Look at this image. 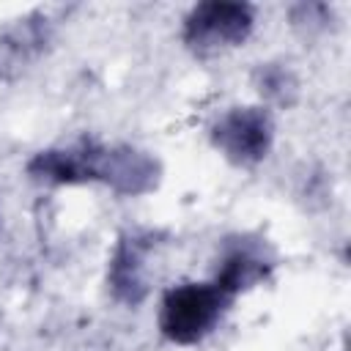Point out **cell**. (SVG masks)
Returning a JSON list of instances; mask_svg holds the SVG:
<instances>
[{"label": "cell", "mask_w": 351, "mask_h": 351, "mask_svg": "<svg viewBox=\"0 0 351 351\" xmlns=\"http://www.w3.org/2000/svg\"><path fill=\"white\" fill-rule=\"evenodd\" d=\"M156 247V236L145 230H129L118 239L115 252L107 266V288L115 302L137 307L148 296V269L145 261Z\"/></svg>", "instance_id": "5b68a950"}, {"label": "cell", "mask_w": 351, "mask_h": 351, "mask_svg": "<svg viewBox=\"0 0 351 351\" xmlns=\"http://www.w3.org/2000/svg\"><path fill=\"white\" fill-rule=\"evenodd\" d=\"M255 27V11L247 3L208 0L197 3L184 19V44L197 58L241 47Z\"/></svg>", "instance_id": "3957f363"}, {"label": "cell", "mask_w": 351, "mask_h": 351, "mask_svg": "<svg viewBox=\"0 0 351 351\" xmlns=\"http://www.w3.org/2000/svg\"><path fill=\"white\" fill-rule=\"evenodd\" d=\"M271 269H274V255L261 239L236 236V239H228L222 244L211 282L222 293L236 299L241 291L263 282Z\"/></svg>", "instance_id": "8992f818"}, {"label": "cell", "mask_w": 351, "mask_h": 351, "mask_svg": "<svg viewBox=\"0 0 351 351\" xmlns=\"http://www.w3.org/2000/svg\"><path fill=\"white\" fill-rule=\"evenodd\" d=\"M258 93L274 104H291L296 96V80L282 63H261L252 74Z\"/></svg>", "instance_id": "52a82bcc"}, {"label": "cell", "mask_w": 351, "mask_h": 351, "mask_svg": "<svg viewBox=\"0 0 351 351\" xmlns=\"http://www.w3.org/2000/svg\"><path fill=\"white\" fill-rule=\"evenodd\" d=\"M230 304L233 299L222 293L211 280L181 282L162 296L156 318L159 332L176 346H195L217 329Z\"/></svg>", "instance_id": "7a4b0ae2"}, {"label": "cell", "mask_w": 351, "mask_h": 351, "mask_svg": "<svg viewBox=\"0 0 351 351\" xmlns=\"http://www.w3.org/2000/svg\"><path fill=\"white\" fill-rule=\"evenodd\" d=\"M211 145L236 167H255L274 143V123L266 107H230L211 123Z\"/></svg>", "instance_id": "277c9868"}, {"label": "cell", "mask_w": 351, "mask_h": 351, "mask_svg": "<svg viewBox=\"0 0 351 351\" xmlns=\"http://www.w3.org/2000/svg\"><path fill=\"white\" fill-rule=\"evenodd\" d=\"M27 176L44 184H104L118 195L137 197L159 186L162 165L134 145L77 140L63 148L38 151L27 162Z\"/></svg>", "instance_id": "6da1fadb"}]
</instances>
